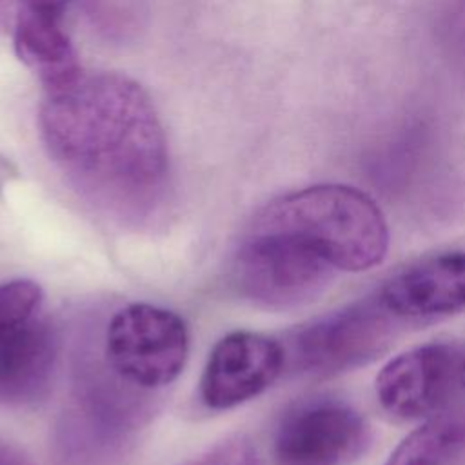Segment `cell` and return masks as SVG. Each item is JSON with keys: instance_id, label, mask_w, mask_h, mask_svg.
I'll list each match as a JSON object with an SVG mask.
<instances>
[{"instance_id": "7a4b0ae2", "label": "cell", "mask_w": 465, "mask_h": 465, "mask_svg": "<svg viewBox=\"0 0 465 465\" xmlns=\"http://www.w3.org/2000/svg\"><path fill=\"white\" fill-rule=\"evenodd\" d=\"M249 225L300 238L336 271H367L385 258L389 247L387 222L376 202L341 183H320L278 196Z\"/></svg>"}, {"instance_id": "277c9868", "label": "cell", "mask_w": 465, "mask_h": 465, "mask_svg": "<svg viewBox=\"0 0 465 465\" xmlns=\"http://www.w3.org/2000/svg\"><path fill=\"white\" fill-rule=\"evenodd\" d=\"M98 363L80 365L71 405L64 412L58 447L67 465H100L118 452L145 414L124 380L105 376Z\"/></svg>"}, {"instance_id": "5b68a950", "label": "cell", "mask_w": 465, "mask_h": 465, "mask_svg": "<svg viewBox=\"0 0 465 465\" xmlns=\"http://www.w3.org/2000/svg\"><path fill=\"white\" fill-rule=\"evenodd\" d=\"M396 322L376 296L356 302L291 332L285 365L312 376L354 369L385 351Z\"/></svg>"}, {"instance_id": "9a60e30c", "label": "cell", "mask_w": 465, "mask_h": 465, "mask_svg": "<svg viewBox=\"0 0 465 465\" xmlns=\"http://www.w3.org/2000/svg\"><path fill=\"white\" fill-rule=\"evenodd\" d=\"M189 465H252V452L247 441L229 440Z\"/></svg>"}, {"instance_id": "8992f818", "label": "cell", "mask_w": 465, "mask_h": 465, "mask_svg": "<svg viewBox=\"0 0 465 465\" xmlns=\"http://www.w3.org/2000/svg\"><path fill=\"white\" fill-rule=\"evenodd\" d=\"M189 352L185 322L173 311L131 303L120 309L105 332L107 365L129 385L160 389L182 372Z\"/></svg>"}, {"instance_id": "e0dca14e", "label": "cell", "mask_w": 465, "mask_h": 465, "mask_svg": "<svg viewBox=\"0 0 465 465\" xmlns=\"http://www.w3.org/2000/svg\"><path fill=\"white\" fill-rule=\"evenodd\" d=\"M460 385L465 389V354L461 360V372H460Z\"/></svg>"}, {"instance_id": "52a82bcc", "label": "cell", "mask_w": 465, "mask_h": 465, "mask_svg": "<svg viewBox=\"0 0 465 465\" xmlns=\"http://www.w3.org/2000/svg\"><path fill=\"white\" fill-rule=\"evenodd\" d=\"M371 440L360 411L338 398H312L296 403L274 434L278 465H349Z\"/></svg>"}, {"instance_id": "6da1fadb", "label": "cell", "mask_w": 465, "mask_h": 465, "mask_svg": "<svg viewBox=\"0 0 465 465\" xmlns=\"http://www.w3.org/2000/svg\"><path fill=\"white\" fill-rule=\"evenodd\" d=\"M38 127L51 160L100 211L140 223L162 203L169 182L167 138L136 80L78 67L44 85Z\"/></svg>"}, {"instance_id": "3957f363", "label": "cell", "mask_w": 465, "mask_h": 465, "mask_svg": "<svg viewBox=\"0 0 465 465\" xmlns=\"http://www.w3.org/2000/svg\"><path fill=\"white\" fill-rule=\"evenodd\" d=\"M334 267L296 236L249 225L232 262V280L242 296L271 307L289 309L320 296Z\"/></svg>"}, {"instance_id": "ba28073f", "label": "cell", "mask_w": 465, "mask_h": 465, "mask_svg": "<svg viewBox=\"0 0 465 465\" xmlns=\"http://www.w3.org/2000/svg\"><path fill=\"white\" fill-rule=\"evenodd\" d=\"M463 354L449 343H427L392 358L376 376L380 405L400 420L443 411L460 385Z\"/></svg>"}, {"instance_id": "30bf717a", "label": "cell", "mask_w": 465, "mask_h": 465, "mask_svg": "<svg viewBox=\"0 0 465 465\" xmlns=\"http://www.w3.org/2000/svg\"><path fill=\"white\" fill-rule=\"evenodd\" d=\"M376 298L400 322H425L463 311L465 251H441L398 269Z\"/></svg>"}, {"instance_id": "9c48e42d", "label": "cell", "mask_w": 465, "mask_h": 465, "mask_svg": "<svg viewBox=\"0 0 465 465\" xmlns=\"http://www.w3.org/2000/svg\"><path fill=\"white\" fill-rule=\"evenodd\" d=\"M285 369V349L280 341L251 332L234 331L223 336L205 363L200 394L211 409H231L274 383Z\"/></svg>"}, {"instance_id": "7c38bea8", "label": "cell", "mask_w": 465, "mask_h": 465, "mask_svg": "<svg viewBox=\"0 0 465 465\" xmlns=\"http://www.w3.org/2000/svg\"><path fill=\"white\" fill-rule=\"evenodd\" d=\"M465 454V407L427 418L391 454L385 465H449Z\"/></svg>"}, {"instance_id": "4fadbf2b", "label": "cell", "mask_w": 465, "mask_h": 465, "mask_svg": "<svg viewBox=\"0 0 465 465\" xmlns=\"http://www.w3.org/2000/svg\"><path fill=\"white\" fill-rule=\"evenodd\" d=\"M42 289L31 280H15L0 285V329L22 323L36 316L42 303Z\"/></svg>"}, {"instance_id": "2e32d148", "label": "cell", "mask_w": 465, "mask_h": 465, "mask_svg": "<svg viewBox=\"0 0 465 465\" xmlns=\"http://www.w3.org/2000/svg\"><path fill=\"white\" fill-rule=\"evenodd\" d=\"M0 465H33L29 458L13 445L0 441Z\"/></svg>"}, {"instance_id": "8fae6325", "label": "cell", "mask_w": 465, "mask_h": 465, "mask_svg": "<svg viewBox=\"0 0 465 465\" xmlns=\"http://www.w3.org/2000/svg\"><path fill=\"white\" fill-rule=\"evenodd\" d=\"M58 365V336L38 314L0 329V403L29 405L49 392Z\"/></svg>"}, {"instance_id": "5bb4252c", "label": "cell", "mask_w": 465, "mask_h": 465, "mask_svg": "<svg viewBox=\"0 0 465 465\" xmlns=\"http://www.w3.org/2000/svg\"><path fill=\"white\" fill-rule=\"evenodd\" d=\"M69 0H0V22L5 29L27 15H65Z\"/></svg>"}]
</instances>
